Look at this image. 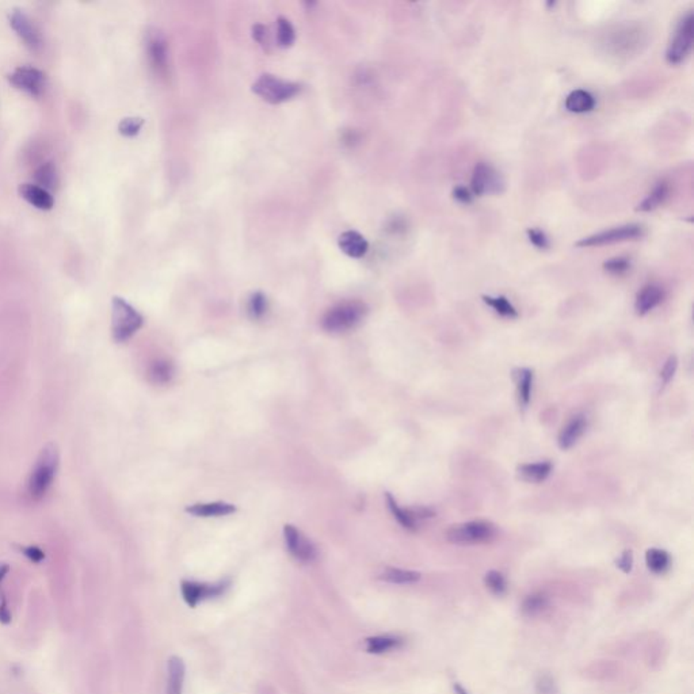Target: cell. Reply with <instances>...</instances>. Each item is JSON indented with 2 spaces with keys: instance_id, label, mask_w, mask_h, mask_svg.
Wrapping results in <instances>:
<instances>
[{
  "instance_id": "1",
  "label": "cell",
  "mask_w": 694,
  "mask_h": 694,
  "mask_svg": "<svg viewBox=\"0 0 694 694\" xmlns=\"http://www.w3.org/2000/svg\"><path fill=\"white\" fill-rule=\"evenodd\" d=\"M57 467H59L57 448L53 444H49L40 453L28 482V491L32 499L40 501L41 498L45 497V494L48 492L50 485L56 478Z\"/></svg>"
},
{
  "instance_id": "2",
  "label": "cell",
  "mask_w": 694,
  "mask_h": 694,
  "mask_svg": "<svg viewBox=\"0 0 694 694\" xmlns=\"http://www.w3.org/2000/svg\"><path fill=\"white\" fill-rule=\"evenodd\" d=\"M368 313V308L361 301H343L324 313L322 327L324 331L331 334H342L355 328L364 320Z\"/></svg>"
},
{
  "instance_id": "3",
  "label": "cell",
  "mask_w": 694,
  "mask_h": 694,
  "mask_svg": "<svg viewBox=\"0 0 694 694\" xmlns=\"http://www.w3.org/2000/svg\"><path fill=\"white\" fill-rule=\"evenodd\" d=\"M143 316L121 297H114L112 312L113 338L118 343L129 340L143 325Z\"/></svg>"
},
{
  "instance_id": "4",
  "label": "cell",
  "mask_w": 694,
  "mask_h": 694,
  "mask_svg": "<svg viewBox=\"0 0 694 694\" xmlns=\"http://www.w3.org/2000/svg\"><path fill=\"white\" fill-rule=\"evenodd\" d=\"M495 534L497 529L491 522L470 521L453 525L446 532V540L456 545H476L492 541Z\"/></svg>"
},
{
  "instance_id": "5",
  "label": "cell",
  "mask_w": 694,
  "mask_h": 694,
  "mask_svg": "<svg viewBox=\"0 0 694 694\" xmlns=\"http://www.w3.org/2000/svg\"><path fill=\"white\" fill-rule=\"evenodd\" d=\"M301 87L297 83L287 81L277 78L274 75L265 74L259 76L258 81L253 84V91L263 100L278 105L289 100L300 93Z\"/></svg>"
},
{
  "instance_id": "6",
  "label": "cell",
  "mask_w": 694,
  "mask_h": 694,
  "mask_svg": "<svg viewBox=\"0 0 694 694\" xmlns=\"http://www.w3.org/2000/svg\"><path fill=\"white\" fill-rule=\"evenodd\" d=\"M693 40L694 16L692 11H689L679 21L678 26L666 52V60L673 65L682 63L692 52Z\"/></svg>"
},
{
  "instance_id": "7",
  "label": "cell",
  "mask_w": 694,
  "mask_h": 694,
  "mask_svg": "<svg viewBox=\"0 0 694 694\" xmlns=\"http://www.w3.org/2000/svg\"><path fill=\"white\" fill-rule=\"evenodd\" d=\"M643 236H644L643 226L639 224H625L583 238L577 243V247H601V245H609L615 243L632 242V241L642 239Z\"/></svg>"
},
{
  "instance_id": "8",
  "label": "cell",
  "mask_w": 694,
  "mask_h": 694,
  "mask_svg": "<svg viewBox=\"0 0 694 694\" xmlns=\"http://www.w3.org/2000/svg\"><path fill=\"white\" fill-rule=\"evenodd\" d=\"M470 189L475 195L502 193L504 189V180L501 173H498L491 164L480 162L473 168Z\"/></svg>"
},
{
  "instance_id": "9",
  "label": "cell",
  "mask_w": 694,
  "mask_h": 694,
  "mask_svg": "<svg viewBox=\"0 0 694 694\" xmlns=\"http://www.w3.org/2000/svg\"><path fill=\"white\" fill-rule=\"evenodd\" d=\"M229 587V582L221 581L217 584H205V583H197V582L183 581L180 590L185 602L189 606H197L198 602L209 599V598L220 597L221 594L226 593V589Z\"/></svg>"
},
{
  "instance_id": "10",
  "label": "cell",
  "mask_w": 694,
  "mask_h": 694,
  "mask_svg": "<svg viewBox=\"0 0 694 694\" xmlns=\"http://www.w3.org/2000/svg\"><path fill=\"white\" fill-rule=\"evenodd\" d=\"M8 81L18 88L32 94L40 96L45 88V74L30 65H22L16 68L10 75Z\"/></svg>"
},
{
  "instance_id": "11",
  "label": "cell",
  "mask_w": 694,
  "mask_h": 694,
  "mask_svg": "<svg viewBox=\"0 0 694 694\" xmlns=\"http://www.w3.org/2000/svg\"><path fill=\"white\" fill-rule=\"evenodd\" d=\"M284 537H285L287 548L296 560L309 563L316 557L315 545L296 526L285 525Z\"/></svg>"
},
{
  "instance_id": "12",
  "label": "cell",
  "mask_w": 694,
  "mask_h": 694,
  "mask_svg": "<svg viewBox=\"0 0 694 694\" xmlns=\"http://www.w3.org/2000/svg\"><path fill=\"white\" fill-rule=\"evenodd\" d=\"M10 25L16 30V34L25 41V44L29 48L40 49L42 45V37L41 33L37 29V26L33 23L32 19L29 16L21 10L14 8L10 14Z\"/></svg>"
},
{
  "instance_id": "13",
  "label": "cell",
  "mask_w": 694,
  "mask_h": 694,
  "mask_svg": "<svg viewBox=\"0 0 694 694\" xmlns=\"http://www.w3.org/2000/svg\"><path fill=\"white\" fill-rule=\"evenodd\" d=\"M146 56L149 64L156 74L164 75L167 71V42L159 32L149 33L146 38Z\"/></svg>"
},
{
  "instance_id": "14",
  "label": "cell",
  "mask_w": 694,
  "mask_h": 694,
  "mask_svg": "<svg viewBox=\"0 0 694 694\" xmlns=\"http://www.w3.org/2000/svg\"><path fill=\"white\" fill-rule=\"evenodd\" d=\"M338 244L340 250L352 258H362L369 250L366 239L355 231L343 232L338 239Z\"/></svg>"
},
{
  "instance_id": "15",
  "label": "cell",
  "mask_w": 694,
  "mask_h": 694,
  "mask_svg": "<svg viewBox=\"0 0 694 694\" xmlns=\"http://www.w3.org/2000/svg\"><path fill=\"white\" fill-rule=\"evenodd\" d=\"M19 194L33 207L38 209L49 210L53 208V197L47 189L34 185V183H22L19 186Z\"/></svg>"
},
{
  "instance_id": "16",
  "label": "cell",
  "mask_w": 694,
  "mask_h": 694,
  "mask_svg": "<svg viewBox=\"0 0 694 694\" xmlns=\"http://www.w3.org/2000/svg\"><path fill=\"white\" fill-rule=\"evenodd\" d=\"M586 427H587V420L583 415H577L569 420L557 438L560 449L567 451L572 448L578 442V439L583 436Z\"/></svg>"
},
{
  "instance_id": "17",
  "label": "cell",
  "mask_w": 694,
  "mask_h": 694,
  "mask_svg": "<svg viewBox=\"0 0 694 694\" xmlns=\"http://www.w3.org/2000/svg\"><path fill=\"white\" fill-rule=\"evenodd\" d=\"M189 514L194 517H226L236 511V507L226 502H212V503H197L186 509Z\"/></svg>"
},
{
  "instance_id": "18",
  "label": "cell",
  "mask_w": 694,
  "mask_h": 694,
  "mask_svg": "<svg viewBox=\"0 0 694 694\" xmlns=\"http://www.w3.org/2000/svg\"><path fill=\"white\" fill-rule=\"evenodd\" d=\"M663 297H664V293L659 287H657V285L644 287L642 291H639V294L636 297L635 308H636L637 315L643 316L649 311H652L654 308L658 307L662 303Z\"/></svg>"
},
{
  "instance_id": "19",
  "label": "cell",
  "mask_w": 694,
  "mask_h": 694,
  "mask_svg": "<svg viewBox=\"0 0 694 694\" xmlns=\"http://www.w3.org/2000/svg\"><path fill=\"white\" fill-rule=\"evenodd\" d=\"M565 105L571 113H589L596 108V98L586 90H575L565 98Z\"/></svg>"
},
{
  "instance_id": "20",
  "label": "cell",
  "mask_w": 694,
  "mask_h": 694,
  "mask_svg": "<svg viewBox=\"0 0 694 694\" xmlns=\"http://www.w3.org/2000/svg\"><path fill=\"white\" fill-rule=\"evenodd\" d=\"M185 663L179 657H171L168 661V681L166 694H182L185 681Z\"/></svg>"
},
{
  "instance_id": "21",
  "label": "cell",
  "mask_w": 694,
  "mask_h": 694,
  "mask_svg": "<svg viewBox=\"0 0 694 694\" xmlns=\"http://www.w3.org/2000/svg\"><path fill=\"white\" fill-rule=\"evenodd\" d=\"M552 465L549 463H536V464H525L518 468V476L521 480L528 483H541L549 476Z\"/></svg>"
},
{
  "instance_id": "22",
  "label": "cell",
  "mask_w": 694,
  "mask_h": 694,
  "mask_svg": "<svg viewBox=\"0 0 694 694\" xmlns=\"http://www.w3.org/2000/svg\"><path fill=\"white\" fill-rule=\"evenodd\" d=\"M174 373H175L174 365L170 361L158 359L149 366L148 377L149 381L156 386H166L173 380Z\"/></svg>"
},
{
  "instance_id": "23",
  "label": "cell",
  "mask_w": 694,
  "mask_h": 694,
  "mask_svg": "<svg viewBox=\"0 0 694 694\" xmlns=\"http://www.w3.org/2000/svg\"><path fill=\"white\" fill-rule=\"evenodd\" d=\"M403 640L398 636H391V635H383V636H374L366 639V651L371 654H384L388 651L396 649L402 646Z\"/></svg>"
},
{
  "instance_id": "24",
  "label": "cell",
  "mask_w": 694,
  "mask_h": 694,
  "mask_svg": "<svg viewBox=\"0 0 694 694\" xmlns=\"http://www.w3.org/2000/svg\"><path fill=\"white\" fill-rule=\"evenodd\" d=\"M670 194V186L666 182L658 183L654 190L647 195L644 201L637 207V210L640 212H651L659 208L664 201L669 198Z\"/></svg>"
},
{
  "instance_id": "25",
  "label": "cell",
  "mask_w": 694,
  "mask_h": 694,
  "mask_svg": "<svg viewBox=\"0 0 694 694\" xmlns=\"http://www.w3.org/2000/svg\"><path fill=\"white\" fill-rule=\"evenodd\" d=\"M380 578L383 581L393 583V584H411V583H417L420 581V574L417 571L389 567V568H386V571L381 574Z\"/></svg>"
},
{
  "instance_id": "26",
  "label": "cell",
  "mask_w": 694,
  "mask_h": 694,
  "mask_svg": "<svg viewBox=\"0 0 694 694\" xmlns=\"http://www.w3.org/2000/svg\"><path fill=\"white\" fill-rule=\"evenodd\" d=\"M647 567L654 574H663L669 569L671 559L670 555L663 549L651 548L646 553Z\"/></svg>"
},
{
  "instance_id": "27",
  "label": "cell",
  "mask_w": 694,
  "mask_h": 694,
  "mask_svg": "<svg viewBox=\"0 0 694 694\" xmlns=\"http://www.w3.org/2000/svg\"><path fill=\"white\" fill-rule=\"evenodd\" d=\"M34 178H35L38 186H41V187H44L47 190L48 189H53L57 185V170H56V166L52 162L41 164L35 170Z\"/></svg>"
},
{
  "instance_id": "28",
  "label": "cell",
  "mask_w": 694,
  "mask_h": 694,
  "mask_svg": "<svg viewBox=\"0 0 694 694\" xmlns=\"http://www.w3.org/2000/svg\"><path fill=\"white\" fill-rule=\"evenodd\" d=\"M387 498L388 507L391 510V513L393 514V517L396 518V521L405 528L408 531H415L417 529V521L412 518L410 510H405V509H402L399 507V504L396 503V501L393 499V497L391 494L386 495Z\"/></svg>"
},
{
  "instance_id": "29",
  "label": "cell",
  "mask_w": 694,
  "mask_h": 694,
  "mask_svg": "<svg viewBox=\"0 0 694 694\" xmlns=\"http://www.w3.org/2000/svg\"><path fill=\"white\" fill-rule=\"evenodd\" d=\"M483 301L488 307L492 308L497 313H499L503 318H517L518 316L517 309L503 296H499V297L483 296Z\"/></svg>"
},
{
  "instance_id": "30",
  "label": "cell",
  "mask_w": 694,
  "mask_h": 694,
  "mask_svg": "<svg viewBox=\"0 0 694 694\" xmlns=\"http://www.w3.org/2000/svg\"><path fill=\"white\" fill-rule=\"evenodd\" d=\"M549 599L544 594H532L522 602V613L526 615H538L548 609Z\"/></svg>"
},
{
  "instance_id": "31",
  "label": "cell",
  "mask_w": 694,
  "mask_h": 694,
  "mask_svg": "<svg viewBox=\"0 0 694 694\" xmlns=\"http://www.w3.org/2000/svg\"><path fill=\"white\" fill-rule=\"evenodd\" d=\"M518 396L522 407H526L531 400L532 393L533 373L529 369L518 371Z\"/></svg>"
},
{
  "instance_id": "32",
  "label": "cell",
  "mask_w": 694,
  "mask_h": 694,
  "mask_svg": "<svg viewBox=\"0 0 694 694\" xmlns=\"http://www.w3.org/2000/svg\"><path fill=\"white\" fill-rule=\"evenodd\" d=\"M294 38H296V33H294V29L291 26V22L287 19V18H278L277 21V40H278V44L284 48H288L291 47V44L294 42Z\"/></svg>"
},
{
  "instance_id": "33",
  "label": "cell",
  "mask_w": 694,
  "mask_h": 694,
  "mask_svg": "<svg viewBox=\"0 0 694 694\" xmlns=\"http://www.w3.org/2000/svg\"><path fill=\"white\" fill-rule=\"evenodd\" d=\"M485 583L487 589L492 594H495V596H502L507 590L506 578L503 577V574L499 572V571H490V572H487L485 577Z\"/></svg>"
},
{
  "instance_id": "34",
  "label": "cell",
  "mask_w": 694,
  "mask_h": 694,
  "mask_svg": "<svg viewBox=\"0 0 694 694\" xmlns=\"http://www.w3.org/2000/svg\"><path fill=\"white\" fill-rule=\"evenodd\" d=\"M267 311V299L263 293L257 291L248 300V313L253 319H260Z\"/></svg>"
},
{
  "instance_id": "35",
  "label": "cell",
  "mask_w": 694,
  "mask_h": 694,
  "mask_svg": "<svg viewBox=\"0 0 694 694\" xmlns=\"http://www.w3.org/2000/svg\"><path fill=\"white\" fill-rule=\"evenodd\" d=\"M630 269V259L625 257H615L603 263V270L612 275H623L628 273Z\"/></svg>"
},
{
  "instance_id": "36",
  "label": "cell",
  "mask_w": 694,
  "mask_h": 694,
  "mask_svg": "<svg viewBox=\"0 0 694 694\" xmlns=\"http://www.w3.org/2000/svg\"><path fill=\"white\" fill-rule=\"evenodd\" d=\"M144 125V120L143 118H139V117H128V118H124L120 125H118V130L121 134L127 136V137H133L136 136L141 128Z\"/></svg>"
},
{
  "instance_id": "37",
  "label": "cell",
  "mask_w": 694,
  "mask_h": 694,
  "mask_svg": "<svg viewBox=\"0 0 694 694\" xmlns=\"http://www.w3.org/2000/svg\"><path fill=\"white\" fill-rule=\"evenodd\" d=\"M526 235H528L529 242L532 243L536 248H538V250H548L550 244H549L548 236L545 235V232H543L538 228H529L526 231Z\"/></svg>"
},
{
  "instance_id": "38",
  "label": "cell",
  "mask_w": 694,
  "mask_h": 694,
  "mask_svg": "<svg viewBox=\"0 0 694 694\" xmlns=\"http://www.w3.org/2000/svg\"><path fill=\"white\" fill-rule=\"evenodd\" d=\"M677 366H678V361H677V357H670L664 366L662 368V371H661V378H662L663 383L667 384L673 377H674V373L677 371Z\"/></svg>"
},
{
  "instance_id": "39",
  "label": "cell",
  "mask_w": 694,
  "mask_h": 694,
  "mask_svg": "<svg viewBox=\"0 0 694 694\" xmlns=\"http://www.w3.org/2000/svg\"><path fill=\"white\" fill-rule=\"evenodd\" d=\"M538 694H556V685L550 676H541L537 681Z\"/></svg>"
},
{
  "instance_id": "40",
  "label": "cell",
  "mask_w": 694,
  "mask_h": 694,
  "mask_svg": "<svg viewBox=\"0 0 694 694\" xmlns=\"http://www.w3.org/2000/svg\"><path fill=\"white\" fill-rule=\"evenodd\" d=\"M19 549L33 563H41L45 559V553L38 547L30 545V547H21Z\"/></svg>"
},
{
  "instance_id": "41",
  "label": "cell",
  "mask_w": 694,
  "mask_h": 694,
  "mask_svg": "<svg viewBox=\"0 0 694 694\" xmlns=\"http://www.w3.org/2000/svg\"><path fill=\"white\" fill-rule=\"evenodd\" d=\"M453 198L460 202V204H464V205H468L472 202V198L473 195L469 192L467 187L464 186H457L454 190H453Z\"/></svg>"
},
{
  "instance_id": "42",
  "label": "cell",
  "mask_w": 694,
  "mask_h": 694,
  "mask_svg": "<svg viewBox=\"0 0 694 694\" xmlns=\"http://www.w3.org/2000/svg\"><path fill=\"white\" fill-rule=\"evenodd\" d=\"M632 565H633V556H632V552L630 550H625L617 560V565L620 569H623L624 572H630L632 569Z\"/></svg>"
},
{
  "instance_id": "43",
  "label": "cell",
  "mask_w": 694,
  "mask_h": 694,
  "mask_svg": "<svg viewBox=\"0 0 694 694\" xmlns=\"http://www.w3.org/2000/svg\"><path fill=\"white\" fill-rule=\"evenodd\" d=\"M11 623V612L8 609V605H7V601L4 596L1 594L0 596V624H10Z\"/></svg>"
},
{
  "instance_id": "44",
  "label": "cell",
  "mask_w": 694,
  "mask_h": 694,
  "mask_svg": "<svg viewBox=\"0 0 694 694\" xmlns=\"http://www.w3.org/2000/svg\"><path fill=\"white\" fill-rule=\"evenodd\" d=\"M253 35H254V38L258 41L260 45L267 44V40H266V37H267V29L265 26H262V25L254 26L253 28Z\"/></svg>"
},
{
  "instance_id": "45",
  "label": "cell",
  "mask_w": 694,
  "mask_h": 694,
  "mask_svg": "<svg viewBox=\"0 0 694 694\" xmlns=\"http://www.w3.org/2000/svg\"><path fill=\"white\" fill-rule=\"evenodd\" d=\"M8 571H10V567H8V565H6V563H1V565H0V583L4 581V578H6V577H7V574H8Z\"/></svg>"
},
{
  "instance_id": "46",
  "label": "cell",
  "mask_w": 694,
  "mask_h": 694,
  "mask_svg": "<svg viewBox=\"0 0 694 694\" xmlns=\"http://www.w3.org/2000/svg\"><path fill=\"white\" fill-rule=\"evenodd\" d=\"M454 692H456V694H468L465 692V689L461 685H458V683L454 685Z\"/></svg>"
}]
</instances>
